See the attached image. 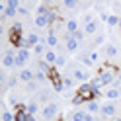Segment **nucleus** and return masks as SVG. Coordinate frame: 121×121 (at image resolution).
Here are the masks:
<instances>
[{
  "label": "nucleus",
  "mask_w": 121,
  "mask_h": 121,
  "mask_svg": "<svg viewBox=\"0 0 121 121\" xmlns=\"http://www.w3.org/2000/svg\"><path fill=\"white\" fill-rule=\"evenodd\" d=\"M63 6H65V8H76V6H78V2H72V0H65V2H63Z\"/></svg>",
  "instance_id": "obj_23"
},
{
  "label": "nucleus",
  "mask_w": 121,
  "mask_h": 121,
  "mask_svg": "<svg viewBox=\"0 0 121 121\" xmlns=\"http://www.w3.org/2000/svg\"><path fill=\"white\" fill-rule=\"evenodd\" d=\"M2 121H16V115H12L10 111H4L2 113Z\"/></svg>",
  "instance_id": "obj_17"
},
{
  "label": "nucleus",
  "mask_w": 121,
  "mask_h": 121,
  "mask_svg": "<svg viewBox=\"0 0 121 121\" xmlns=\"http://www.w3.org/2000/svg\"><path fill=\"white\" fill-rule=\"evenodd\" d=\"M119 80H121V74H119Z\"/></svg>",
  "instance_id": "obj_35"
},
{
  "label": "nucleus",
  "mask_w": 121,
  "mask_h": 121,
  "mask_svg": "<svg viewBox=\"0 0 121 121\" xmlns=\"http://www.w3.org/2000/svg\"><path fill=\"white\" fill-rule=\"evenodd\" d=\"M108 24H109V26H119V18H117V16H109V18H108Z\"/></svg>",
  "instance_id": "obj_22"
},
{
  "label": "nucleus",
  "mask_w": 121,
  "mask_h": 121,
  "mask_svg": "<svg viewBox=\"0 0 121 121\" xmlns=\"http://www.w3.org/2000/svg\"><path fill=\"white\" fill-rule=\"evenodd\" d=\"M16 82H18V78H14V76H12V78L8 80V88H14V86H16Z\"/></svg>",
  "instance_id": "obj_29"
},
{
  "label": "nucleus",
  "mask_w": 121,
  "mask_h": 121,
  "mask_svg": "<svg viewBox=\"0 0 121 121\" xmlns=\"http://www.w3.org/2000/svg\"><path fill=\"white\" fill-rule=\"evenodd\" d=\"M66 29H69V33H76V31H78V24H76L74 20H70L69 24H66Z\"/></svg>",
  "instance_id": "obj_11"
},
{
  "label": "nucleus",
  "mask_w": 121,
  "mask_h": 121,
  "mask_svg": "<svg viewBox=\"0 0 121 121\" xmlns=\"http://www.w3.org/2000/svg\"><path fill=\"white\" fill-rule=\"evenodd\" d=\"M2 65L6 66V69H12V66H16V55H14L12 51H8L2 59Z\"/></svg>",
  "instance_id": "obj_3"
},
{
  "label": "nucleus",
  "mask_w": 121,
  "mask_h": 121,
  "mask_svg": "<svg viewBox=\"0 0 121 121\" xmlns=\"http://www.w3.org/2000/svg\"><path fill=\"white\" fill-rule=\"evenodd\" d=\"M119 27H121V20H119Z\"/></svg>",
  "instance_id": "obj_34"
},
{
  "label": "nucleus",
  "mask_w": 121,
  "mask_h": 121,
  "mask_svg": "<svg viewBox=\"0 0 121 121\" xmlns=\"http://www.w3.org/2000/svg\"><path fill=\"white\" fill-rule=\"evenodd\" d=\"M26 111L29 113V115H33V113L37 111V104H29V105H26Z\"/></svg>",
  "instance_id": "obj_19"
},
{
  "label": "nucleus",
  "mask_w": 121,
  "mask_h": 121,
  "mask_svg": "<svg viewBox=\"0 0 121 121\" xmlns=\"http://www.w3.org/2000/svg\"><path fill=\"white\" fill-rule=\"evenodd\" d=\"M63 84H65V88H70V86L74 84V80H72V78H66V76H65V78H63Z\"/></svg>",
  "instance_id": "obj_26"
},
{
  "label": "nucleus",
  "mask_w": 121,
  "mask_h": 121,
  "mask_svg": "<svg viewBox=\"0 0 121 121\" xmlns=\"http://www.w3.org/2000/svg\"><path fill=\"white\" fill-rule=\"evenodd\" d=\"M45 43H49L51 47H55V45H57V37L53 35V33H49V37H47V41H45Z\"/></svg>",
  "instance_id": "obj_20"
},
{
  "label": "nucleus",
  "mask_w": 121,
  "mask_h": 121,
  "mask_svg": "<svg viewBox=\"0 0 121 121\" xmlns=\"http://www.w3.org/2000/svg\"><path fill=\"white\" fill-rule=\"evenodd\" d=\"M35 26H37V27H47V26H51V24H49L47 16H37V18H35Z\"/></svg>",
  "instance_id": "obj_7"
},
{
  "label": "nucleus",
  "mask_w": 121,
  "mask_h": 121,
  "mask_svg": "<svg viewBox=\"0 0 121 121\" xmlns=\"http://www.w3.org/2000/svg\"><path fill=\"white\" fill-rule=\"evenodd\" d=\"M84 121H94V115H92V113H86V117H84Z\"/></svg>",
  "instance_id": "obj_32"
},
{
  "label": "nucleus",
  "mask_w": 121,
  "mask_h": 121,
  "mask_svg": "<svg viewBox=\"0 0 121 121\" xmlns=\"http://www.w3.org/2000/svg\"><path fill=\"white\" fill-rule=\"evenodd\" d=\"M104 43V35H98L96 37V45H102Z\"/></svg>",
  "instance_id": "obj_30"
},
{
  "label": "nucleus",
  "mask_w": 121,
  "mask_h": 121,
  "mask_svg": "<svg viewBox=\"0 0 121 121\" xmlns=\"http://www.w3.org/2000/svg\"><path fill=\"white\" fill-rule=\"evenodd\" d=\"M100 78H102V82L104 84H109V82H113V74H111V70H100Z\"/></svg>",
  "instance_id": "obj_4"
},
{
  "label": "nucleus",
  "mask_w": 121,
  "mask_h": 121,
  "mask_svg": "<svg viewBox=\"0 0 121 121\" xmlns=\"http://www.w3.org/2000/svg\"><path fill=\"white\" fill-rule=\"evenodd\" d=\"M6 6H8V8H14V10H20V8H22L18 0H8V2H6Z\"/></svg>",
  "instance_id": "obj_13"
},
{
  "label": "nucleus",
  "mask_w": 121,
  "mask_h": 121,
  "mask_svg": "<svg viewBox=\"0 0 121 121\" xmlns=\"http://www.w3.org/2000/svg\"><path fill=\"white\" fill-rule=\"evenodd\" d=\"M96 31H98V24H96V22H90V24H86V27H84V33L92 35V33H96Z\"/></svg>",
  "instance_id": "obj_8"
},
{
  "label": "nucleus",
  "mask_w": 121,
  "mask_h": 121,
  "mask_svg": "<svg viewBox=\"0 0 121 121\" xmlns=\"http://www.w3.org/2000/svg\"><path fill=\"white\" fill-rule=\"evenodd\" d=\"M72 37H74L76 41H82V39H84V31H80V29H78L76 33H72Z\"/></svg>",
  "instance_id": "obj_24"
},
{
  "label": "nucleus",
  "mask_w": 121,
  "mask_h": 121,
  "mask_svg": "<svg viewBox=\"0 0 121 121\" xmlns=\"http://www.w3.org/2000/svg\"><path fill=\"white\" fill-rule=\"evenodd\" d=\"M84 117H86L84 111H76V113L72 115V121H84Z\"/></svg>",
  "instance_id": "obj_16"
},
{
  "label": "nucleus",
  "mask_w": 121,
  "mask_h": 121,
  "mask_svg": "<svg viewBox=\"0 0 121 121\" xmlns=\"http://www.w3.org/2000/svg\"><path fill=\"white\" fill-rule=\"evenodd\" d=\"M88 109H90V113H96V111H100V105L96 102H88Z\"/></svg>",
  "instance_id": "obj_15"
},
{
  "label": "nucleus",
  "mask_w": 121,
  "mask_h": 121,
  "mask_svg": "<svg viewBox=\"0 0 121 121\" xmlns=\"http://www.w3.org/2000/svg\"><path fill=\"white\" fill-rule=\"evenodd\" d=\"M105 96H108L109 100H115V98H119V90H115V88H113V90H108V94H105Z\"/></svg>",
  "instance_id": "obj_14"
},
{
  "label": "nucleus",
  "mask_w": 121,
  "mask_h": 121,
  "mask_svg": "<svg viewBox=\"0 0 121 121\" xmlns=\"http://www.w3.org/2000/svg\"><path fill=\"white\" fill-rule=\"evenodd\" d=\"M80 60H82L84 65H88V66H92V65H94V60L90 59V55H88V57H80Z\"/></svg>",
  "instance_id": "obj_25"
},
{
  "label": "nucleus",
  "mask_w": 121,
  "mask_h": 121,
  "mask_svg": "<svg viewBox=\"0 0 121 121\" xmlns=\"http://www.w3.org/2000/svg\"><path fill=\"white\" fill-rule=\"evenodd\" d=\"M35 53H37V55H41V53H45V47H43V43H39V45H35Z\"/></svg>",
  "instance_id": "obj_27"
},
{
  "label": "nucleus",
  "mask_w": 121,
  "mask_h": 121,
  "mask_svg": "<svg viewBox=\"0 0 121 121\" xmlns=\"http://www.w3.org/2000/svg\"><path fill=\"white\" fill-rule=\"evenodd\" d=\"M20 78H22V80H26V82H31V80H35V74H33L31 70L24 69V70L20 72Z\"/></svg>",
  "instance_id": "obj_5"
},
{
  "label": "nucleus",
  "mask_w": 121,
  "mask_h": 121,
  "mask_svg": "<svg viewBox=\"0 0 121 121\" xmlns=\"http://www.w3.org/2000/svg\"><path fill=\"white\" fill-rule=\"evenodd\" d=\"M27 88H29V90H37V82H35V80L27 82Z\"/></svg>",
  "instance_id": "obj_28"
},
{
  "label": "nucleus",
  "mask_w": 121,
  "mask_h": 121,
  "mask_svg": "<svg viewBox=\"0 0 121 121\" xmlns=\"http://www.w3.org/2000/svg\"><path fill=\"white\" fill-rule=\"evenodd\" d=\"M90 86H92L94 90H100L102 86H104V82H102V78L98 76V78H92V82H90Z\"/></svg>",
  "instance_id": "obj_12"
},
{
  "label": "nucleus",
  "mask_w": 121,
  "mask_h": 121,
  "mask_svg": "<svg viewBox=\"0 0 121 121\" xmlns=\"http://www.w3.org/2000/svg\"><path fill=\"white\" fill-rule=\"evenodd\" d=\"M90 59H92L94 63H96V60H98V53H92V55H90Z\"/></svg>",
  "instance_id": "obj_33"
},
{
  "label": "nucleus",
  "mask_w": 121,
  "mask_h": 121,
  "mask_svg": "<svg viewBox=\"0 0 121 121\" xmlns=\"http://www.w3.org/2000/svg\"><path fill=\"white\" fill-rule=\"evenodd\" d=\"M35 80H39V82H45V80H47V74H45V72H35Z\"/></svg>",
  "instance_id": "obj_21"
},
{
  "label": "nucleus",
  "mask_w": 121,
  "mask_h": 121,
  "mask_svg": "<svg viewBox=\"0 0 121 121\" xmlns=\"http://www.w3.org/2000/svg\"><path fill=\"white\" fill-rule=\"evenodd\" d=\"M27 59H29V51L27 49H18V53H16V66H24Z\"/></svg>",
  "instance_id": "obj_1"
},
{
  "label": "nucleus",
  "mask_w": 121,
  "mask_h": 121,
  "mask_svg": "<svg viewBox=\"0 0 121 121\" xmlns=\"http://www.w3.org/2000/svg\"><path fill=\"white\" fill-rule=\"evenodd\" d=\"M74 78H76V80H88L90 74L84 72V70H74Z\"/></svg>",
  "instance_id": "obj_10"
},
{
  "label": "nucleus",
  "mask_w": 121,
  "mask_h": 121,
  "mask_svg": "<svg viewBox=\"0 0 121 121\" xmlns=\"http://www.w3.org/2000/svg\"><path fill=\"white\" fill-rule=\"evenodd\" d=\"M55 65H57V66H63V65H65V59H63V57H59V59H57V63H55Z\"/></svg>",
  "instance_id": "obj_31"
},
{
  "label": "nucleus",
  "mask_w": 121,
  "mask_h": 121,
  "mask_svg": "<svg viewBox=\"0 0 121 121\" xmlns=\"http://www.w3.org/2000/svg\"><path fill=\"white\" fill-rule=\"evenodd\" d=\"M57 55H55V53H53V51H47V53H45V63H49V65H53V63H57Z\"/></svg>",
  "instance_id": "obj_9"
},
{
  "label": "nucleus",
  "mask_w": 121,
  "mask_h": 121,
  "mask_svg": "<svg viewBox=\"0 0 121 121\" xmlns=\"http://www.w3.org/2000/svg\"><path fill=\"white\" fill-rule=\"evenodd\" d=\"M102 113H104L105 117H111L113 113H115V105H113V104H105L104 108H102Z\"/></svg>",
  "instance_id": "obj_6"
},
{
  "label": "nucleus",
  "mask_w": 121,
  "mask_h": 121,
  "mask_svg": "<svg viewBox=\"0 0 121 121\" xmlns=\"http://www.w3.org/2000/svg\"><path fill=\"white\" fill-rule=\"evenodd\" d=\"M59 113V108H57V104H47V108L43 109V115H45V119H53Z\"/></svg>",
  "instance_id": "obj_2"
},
{
  "label": "nucleus",
  "mask_w": 121,
  "mask_h": 121,
  "mask_svg": "<svg viewBox=\"0 0 121 121\" xmlns=\"http://www.w3.org/2000/svg\"><path fill=\"white\" fill-rule=\"evenodd\" d=\"M105 53H108L109 57H115V55H117V49L113 47V45H108V47H105Z\"/></svg>",
  "instance_id": "obj_18"
}]
</instances>
